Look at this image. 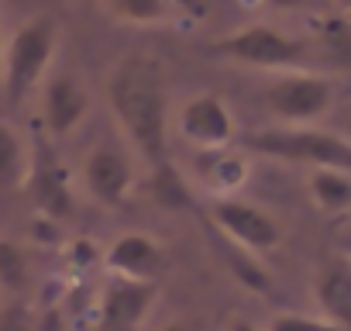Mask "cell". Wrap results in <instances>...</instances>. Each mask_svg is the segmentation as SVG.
I'll use <instances>...</instances> for the list:
<instances>
[{
    "mask_svg": "<svg viewBox=\"0 0 351 331\" xmlns=\"http://www.w3.org/2000/svg\"><path fill=\"white\" fill-rule=\"evenodd\" d=\"M110 111L148 170L169 162V93L165 69L155 56L131 52L114 66Z\"/></svg>",
    "mask_w": 351,
    "mask_h": 331,
    "instance_id": "1",
    "label": "cell"
},
{
    "mask_svg": "<svg viewBox=\"0 0 351 331\" xmlns=\"http://www.w3.org/2000/svg\"><path fill=\"white\" fill-rule=\"evenodd\" d=\"M241 148L272 155V159H289V162H310L317 170H337L348 173L351 166V148L341 135L317 131V128H262L248 131L238 138Z\"/></svg>",
    "mask_w": 351,
    "mask_h": 331,
    "instance_id": "2",
    "label": "cell"
},
{
    "mask_svg": "<svg viewBox=\"0 0 351 331\" xmlns=\"http://www.w3.org/2000/svg\"><path fill=\"white\" fill-rule=\"evenodd\" d=\"M56 45H59V25L49 14H38L14 32V38L8 42V52H0L4 90H8L11 104H21L42 83V76L56 56Z\"/></svg>",
    "mask_w": 351,
    "mask_h": 331,
    "instance_id": "3",
    "label": "cell"
},
{
    "mask_svg": "<svg viewBox=\"0 0 351 331\" xmlns=\"http://www.w3.org/2000/svg\"><path fill=\"white\" fill-rule=\"evenodd\" d=\"M210 52H217L221 59L241 62V66H255V69H293L303 62L306 45L296 38H286L282 32H276L269 25H252L245 32L217 38L210 45Z\"/></svg>",
    "mask_w": 351,
    "mask_h": 331,
    "instance_id": "4",
    "label": "cell"
},
{
    "mask_svg": "<svg viewBox=\"0 0 351 331\" xmlns=\"http://www.w3.org/2000/svg\"><path fill=\"white\" fill-rule=\"evenodd\" d=\"M334 100V90L324 76L313 73H289L276 80L265 93V107L286 124V128H303L306 121L320 117Z\"/></svg>",
    "mask_w": 351,
    "mask_h": 331,
    "instance_id": "5",
    "label": "cell"
},
{
    "mask_svg": "<svg viewBox=\"0 0 351 331\" xmlns=\"http://www.w3.org/2000/svg\"><path fill=\"white\" fill-rule=\"evenodd\" d=\"M214 225L241 252H269V249L279 245V221L269 211H262V207H255L241 197L217 201L214 204Z\"/></svg>",
    "mask_w": 351,
    "mask_h": 331,
    "instance_id": "6",
    "label": "cell"
},
{
    "mask_svg": "<svg viewBox=\"0 0 351 331\" xmlns=\"http://www.w3.org/2000/svg\"><path fill=\"white\" fill-rule=\"evenodd\" d=\"M180 131L200 152L228 148L234 138V117L217 93H200L180 111Z\"/></svg>",
    "mask_w": 351,
    "mask_h": 331,
    "instance_id": "7",
    "label": "cell"
},
{
    "mask_svg": "<svg viewBox=\"0 0 351 331\" xmlns=\"http://www.w3.org/2000/svg\"><path fill=\"white\" fill-rule=\"evenodd\" d=\"M25 180H28L32 201L42 214H49V218H69L73 214V197H69V187H66V176H62V166L52 155V148H45L42 135H35V152L28 155V176Z\"/></svg>",
    "mask_w": 351,
    "mask_h": 331,
    "instance_id": "8",
    "label": "cell"
},
{
    "mask_svg": "<svg viewBox=\"0 0 351 331\" xmlns=\"http://www.w3.org/2000/svg\"><path fill=\"white\" fill-rule=\"evenodd\" d=\"M131 180H134V176H131L128 155L117 152V148H110V145H97V148L83 159V183H86V190H90L100 204H107V207H117V204L128 197Z\"/></svg>",
    "mask_w": 351,
    "mask_h": 331,
    "instance_id": "9",
    "label": "cell"
},
{
    "mask_svg": "<svg viewBox=\"0 0 351 331\" xmlns=\"http://www.w3.org/2000/svg\"><path fill=\"white\" fill-rule=\"evenodd\" d=\"M90 111V97L76 76H52L42 90V121L52 135H69Z\"/></svg>",
    "mask_w": 351,
    "mask_h": 331,
    "instance_id": "10",
    "label": "cell"
},
{
    "mask_svg": "<svg viewBox=\"0 0 351 331\" xmlns=\"http://www.w3.org/2000/svg\"><path fill=\"white\" fill-rule=\"evenodd\" d=\"M107 266L117 273V279H138V283H155V276L162 273V245L152 242L148 235H121L110 252H107Z\"/></svg>",
    "mask_w": 351,
    "mask_h": 331,
    "instance_id": "11",
    "label": "cell"
},
{
    "mask_svg": "<svg viewBox=\"0 0 351 331\" xmlns=\"http://www.w3.org/2000/svg\"><path fill=\"white\" fill-rule=\"evenodd\" d=\"M313 300L324 314V321L348 328L351 317V269L344 259H330L313 276Z\"/></svg>",
    "mask_w": 351,
    "mask_h": 331,
    "instance_id": "12",
    "label": "cell"
},
{
    "mask_svg": "<svg viewBox=\"0 0 351 331\" xmlns=\"http://www.w3.org/2000/svg\"><path fill=\"white\" fill-rule=\"evenodd\" d=\"M158 283H138V279H114L104 297V321L110 328H131L145 317L148 304L155 300Z\"/></svg>",
    "mask_w": 351,
    "mask_h": 331,
    "instance_id": "13",
    "label": "cell"
},
{
    "mask_svg": "<svg viewBox=\"0 0 351 331\" xmlns=\"http://www.w3.org/2000/svg\"><path fill=\"white\" fill-rule=\"evenodd\" d=\"M200 176L207 183V190H214L221 201L228 194H234L245 180H248V159L231 152V148H214V152H200L197 155Z\"/></svg>",
    "mask_w": 351,
    "mask_h": 331,
    "instance_id": "14",
    "label": "cell"
},
{
    "mask_svg": "<svg viewBox=\"0 0 351 331\" xmlns=\"http://www.w3.org/2000/svg\"><path fill=\"white\" fill-rule=\"evenodd\" d=\"M310 197L327 214H344L351 207V180L337 170H313L310 173Z\"/></svg>",
    "mask_w": 351,
    "mask_h": 331,
    "instance_id": "15",
    "label": "cell"
},
{
    "mask_svg": "<svg viewBox=\"0 0 351 331\" xmlns=\"http://www.w3.org/2000/svg\"><path fill=\"white\" fill-rule=\"evenodd\" d=\"M28 176V148L25 138L0 121V190H14Z\"/></svg>",
    "mask_w": 351,
    "mask_h": 331,
    "instance_id": "16",
    "label": "cell"
},
{
    "mask_svg": "<svg viewBox=\"0 0 351 331\" xmlns=\"http://www.w3.org/2000/svg\"><path fill=\"white\" fill-rule=\"evenodd\" d=\"M28 255L18 242L11 238H0V286H4L8 293H21L28 290Z\"/></svg>",
    "mask_w": 351,
    "mask_h": 331,
    "instance_id": "17",
    "label": "cell"
},
{
    "mask_svg": "<svg viewBox=\"0 0 351 331\" xmlns=\"http://www.w3.org/2000/svg\"><path fill=\"white\" fill-rule=\"evenodd\" d=\"M152 197L162 207H190V190L172 162H162L152 170Z\"/></svg>",
    "mask_w": 351,
    "mask_h": 331,
    "instance_id": "18",
    "label": "cell"
},
{
    "mask_svg": "<svg viewBox=\"0 0 351 331\" xmlns=\"http://www.w3.org/2000/svg\"><path fill=\"white\" fill-rule=\"evenodd\" d=\"M104 11L124 25H158L172 14V8L162 4V0H114Z\"/></svg>",
    "mask_w": 351,
    "mask_h": 331,
    "instance_id": "19",
    "label": "cell"
},
{
    "mask_svg": "<svg viewBox=\"0 0 351 331\" xmlns=\"http://www.w3.org/2000/svg\"><path fill=\"white\" fill-rule=\"evenodd\" d=\"M269 331H348V328H337L324 317H303V314H279L272 317Z\"/></svg>",
    "mask_w": 351,
    "mask_h": 331,
    "instance_id": "20",
    "label": "cell"
},
{
    "mask_svg": "<svg viewBox=\"0 0 351 331\" xmlns=\"http://www.w3.org/2000/svg\"><path fill=\"white\" fill-rule=\"evenodd\" d=\"M162 331H200V324H193V321H169Z\"/></svg>",
    "mask_w": 351,
    "mask_h": 331,
    "instance_id": "21",
    "label": "cell"
},
{
    "mask_svg": "<svg viewBox=\"0 0 351 331\" xmlns=\"http://www.w3.org/2000/svg\"><path fill=\"white\" fill-rule=\"evenodd\" d=\"M231 331H258V328H255V324H248V321H234V324H231Z\"/></svg>",
    "mask_w": 351,
    "mask_h": 331,
    "instance_id": "22",
    "label": "cell"
}]
</instances>
